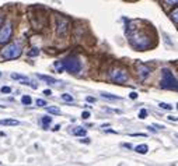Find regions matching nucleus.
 Returning a JSON list of instances; mask_svg holds the SVG:
<instances>
[{
	"mask_svg": "<svg viewBox=\"0 0 178 166\" xmlns=\"http://www.w3.org/2000/svg\"><path fill=\"white\" fill-rule=\"evenodd\" d=\"M37 105L38 106H46V102L44 99H37Z\"/></svg>",
	"mask_w": 178,
	"mask_h": 166,
	"instance_id": "obj_25",
	"label": "nucleus"
},
{
	"mask_svg": "<svg viewBox=\"0 0 178 166\" xmlns=\"http://www.w3.org/2000/svg\"><path fill=\"white\" fill-rule=\"evenodd\" d=\"M171 20L174 21V24H175V27H177V24H178V8H177V7L174 8V11L171 13Z\"/></svg>",
	"mask_w": 178,
	"mask_h": 166,
	"instance_id": "obj_14",
	"label": "nucleus"
},
{
	"mask_svg": "<svg viewBox=\"0 0 178 166\" xmlns=\"http://www.w3.org/2000/svg\"><path fill=\"white\" fill-rule=\"evenodd\" d=\"M21 102H23V105H27V106H30L31 105V96H28V95H25V96H23L21 98Z\"/></svg>",
	"mask_w": 178,
	"mask_h": 166,
	"instance_id": "obj_16",
	"label": "nucleus"
},
{
	"mask_svg": "<svg viewBox=\"0 0 178 166\" xmlns=\"http://www.w3.org/2000/svg\"><path fill=\"white\" fill-rule=\"evenodd\" d=\"M1 24H3V18L0 17V27H1Z\"/></svg>",
	"mask_w": 178,
	"mask_h": 166,
	"instance_id": "obj_32",
	"label": "nucleus"
},
{
	"mask_svg": "<svg viewBox=\"0 0 178 166\" xmlns=\"http://www.w3.org/2000/svg\"><path fill=\"white\" fill-rule=\"evenodd\" d=\"M52 123V117H48V116H45V117H42V124H44V127L46 128V126L48 124H51Z\"/></svg>",
	"mask_w": 178,
	"mask_h": 166,
	"instance_id": "obj_17",
	"label": "nucleus"
},
{
	"mask_svg": "<svg viewBox=\"0 0 178 166\" xmlns=\"http://www.w3.org/2000/svg\"><path fill=\"white\" fill-rule=\"evenodd\" d=\"M0 165H1V162H0Z\"/></svg>",
	"mask_w": 178,
	"mask_h": 166,
	"instance_id": "obj_34",
	"label": "nucleus"
},
{
	"mask_svg": "<svg viewBox=\"0 0 178 166\" xmlns=\"http://www.w3.org/2000/svg\"><path fill=\"white\" fill-rule=\"evenodd\" d=\"M38 78L42 80V81H46L49 84H59V81L55 80L53 77H49V75H44V74H38Z\"/></svg>",
	"mask_w": 178,
	"mask_h": 166,
	"instance_id": "obj_9",
	"label": "nucleus"
},
{
	"mask_svg": "<svg viewBox=\"0 0 178 166\" xmlns=\"http://www.w3.org/2000/svg\"><path fill=\"white\" fill-rule=\"evenodd\" d=\"M147 150H149V148H147V145H146V144L138 145V147L135 148V151H136L138 154H142V155H143V154H146V152H147Z\"/></svg>",
	"mask_w": 178,
	"mask_h": 166,
	"instance_id": "obj_11",
	"label": "nucleus"
},
{
	"mask_svg": "<svg viewBox=\"0 0 178 166\" xmlns=\"http://www.w3.org/2000/svg\"><path fill=\"white\" fill-rule=\"evenodd\" d=\"M126 35H128L130 45L139 50H145L152 46V38L149 32L145 31V28L139 27V21H130L128 29H126Z\"/></svg>",
	"mask_w": 178,
	"mask_h": 166,
	"instance_id": "obj_1",
	"label": "nucleus"
},
{
	"mask_svg": "<svg viewBox=\"0 0 178 166\" xmlns=\"http://www.w3.org/2000/svg\"><path fill=\"white\" fill-rule=\"evenodd\" d=\"M0 75H1V73H0Z\"/></svg>",
	"mask_w": 178,
	"mask_h": 166,
	"instance_id": "obj_33",
	"label": "nucleus"
},
{
	"mask_svg": "<svg viewBox=\"0 0 178 166\" xmlns=\"http://www.w3.org/2000/svg\"><path fill=\"white\" fill-rule=\"evenodd\" d=\"M13 35V24L11 21H6L0 27V43H7Z\"/></svg>",
	"mask_w": 178,
	"mask_h": 166,
	"instance_id": "obj_6",
	"label": "nucleus"
},
{
	"mask_svg": "<svg viewBox=\"0 0 178 166\" xmlns=\"http://www.w3.org/2000/svg\"><path fill=\"white\" fill-rule=\"evenodd\" d=\"M122 147H125V148H128V150H132V145H130V144H122Z\"/></svg>",
	"mask_w": 178,
	"mask_h": 166,
	"instance_id": "obj_29",
	"label": "nucleus"
},
{
	"mask_svg": "<svg viewBox=\"0 0 178 166\" xmlns=\"http://www.w3.org/2000/svg\"><path fill=\"white\" fill-rule=\"evenodd\" d=\"M146 116H147V110H146V109H142L140 113H139V119H146Z\"/></svg>",
	"mask_w": 178,
	"mask_h": 166,
	"instance_id": "obj_22",
	"label": "nucleus"
},
{
	"mask_svg": "<svg viewBox=\"0 0 178 166\" xmlns=\"http://www.w3.org/2000/svg\"><path fill=\"white\" fill-rule=\"evenodd\" d=\"M0 91H1V94H10V92H11V88L10 87H1Z\"/></svg>",
	"mask_w": 178,
	"mask_h": 166,
	"instance_id": "obj_21",
	"label": "nucleus"
},
{
	"mask_svg": "<svg viewBox=\"0 0 178 166\" xmlns=\"http://www.w3.org/2000/svg\"><path fill=\"white\" fill-rule=\"evenodd\" d=\"M21 53H23V50H21V46L18 43H8L1 49L0 56L6 60H14V59H18L21 56Z\"/></svg>",
	"mask_w": 178,
	"mask_h": 166,
	"instance_id": "obj_2",
	"label": "nucleus"
},
{
	"mask_svg": "<svg viewBox=\"0 0 178 166\" xmlns=\"http://www.w3.org/2000/svg\"><path fill=\"white\" fill-rule=\"evenodd\" d=\"M129 96L132 98V99H136V98H138V94H136V92H132V94H130Z\"/></svg>",
	"mask_w": 178,
	"mask_h": 166,
	"instance_id": "obj_28",
	"label": "nucleus"
},
{
	"mask_svg": "<svg viewBox=\"0 0 178 166\" xmlns=\"http://www.w3.org/2000/svg\"><path fill=\"white\" fill-rule=\"evenodd\" d=\"M103 98H105V99H109V101H116V99H121L119 96H115V95H111V94H105V92H103L101 94Z\"/></svg>",
	"mask_w": 178,
	"mask_h": 166,
	"instance_id": "obj_15",
	"label": "nucleus"
},
{
	"mask_svg": "<svg viewBox=\"0 0 178 166\" xmlns=\"http://www.w3.org/2000/svg\"><path fill=\"white\" fill-rule=\"evenodd\" d=\"M62 99L65 101V102H73L74 99H73V96L72 95H69V94H63L62 95Z\"/></svg>",
	"mask_w": 178,
	"mask_h": 166,
	"instance_id": "obj_18",
	"label": "nucleus"
},
{
	"mask_svg": "<svg viewBox=\"0 0 178 166\" xmlns=\"http://www.w3.org/2000/svg\"><path fill=\"white\" fill-rule=\"evenodd\" d=\"M44 94L45 95H52V92H51V89H45V91H44Z\"/></svg>",
	"mask_w": 178,
	"mask_h": 166,
	"instance_id": "obj_30",
	"label": "nucleus"
},
{
	"mask_svg": "<svg viewBox=\"0 0 178 166\" xmlns=\"http://www.w3.org/2000/svg\"><path fill=\"white\" fill-rule=\"evenodd\" d=\"M69 28H70V21L65 18V17H56V34L60 38H66L69 34Z\"/></svg>",
	"mask_w": 178,
	"mask_h": 166,
	"instance_id": "obj_4",
	"label": "nucleus"
},
{
	"mask_svg": "<svg viewBox=\"0 0 178 166\" xmlns=\"http://www.w3.org/2000/svg\"><path fill=\"white\" fill-rule=\"evenodd\" d=\"M168 120H171V121H177V117H172V116H168Z\"/></svg>",
	"mask_w": 178,
	"mask_h": 166,
	"instance_id": "obj_31",
	"label": "nucleus"
},
{
	"mask_svg": "<svg viewBox=\"0 0 178 166\" xmlns=\"http://www.w3.org/2000/svg\"><path fill=\"white\" fill-rule=\"evenodd\" d=\"M0 124H3V126H18V120L4 119V120H0Z\"/></svg>",
	"mask_w": 178,
	"mask_h": 166,
	"instance_id": "obj_10",
	"label": "nucleus"
},
{
	"mask_svg": "<svg viewBox=\"0 0 178 166\" xmlns=\"http://www.w3.org/2000/svg\"><path fill=\"white\" fill-rule=\"evenodd\" d=\"M138 73H139V77L142 80H145L149 74H150V69L146 66V64H143V63H139L138 64Z\"/></svg>",
	"mask_w": 178,
	"mask_h": 166,
	"instance_id": "obj_8",
	"label": "nucleus"
},
{
	"mask_svg": "<svg viewBox=\"0 0 178 166\" xmlns=\"http://www.w3.org/2000/svg\"><path fill=\"white\" fill-rule=\"evenodd\" d=\"M160 108H161V109H166V110H172V106L168 105V103H164V102H160Z\"/></svg>",
	"mask_w": 178,
	"mask_h": 166,
	"instance_id": "obj_19",
	"label": "nucleus"
},
{
	"mask_svg": "<svg viewBox=\"0 0 178 166\" xmlns=\"http://www.w3.org/2000/svg\"><path fill=\"white\" fill-rule=\"evenodd\" d=\"M109 75H111V80L116 84H123V82L128 81V73L123 69H114L109 73Z\"/></svg>",
	"mask_w": 178,
	"mask_h": 166,
	"instance_id": "obj_7",
	"label": "nucleus"
},
{
	"mask_svg": "<svg viewBox=\"0 0 178 166\" xmlns=\"http://www.w3.org/2000/svg\"><path fill=\"white\" fill-rule=\"evenodd\" d=\"M164 1H166V4H168V6H175L178 0H164Z\"/></svg>",
	"mask_w": 178,
	"mask_h": 166,
	"instance_id": "obj_23",
	"label": "nucleus"
},
{
	"mask_svg": "<svg viewBox=\"0 0 178 166\" xmlns=\"http://www.w3.org/2000/svg\"><path fill=\"white\" fill-rule=\"evenodd\" d=\"M55 67H56V70L59 71V73H62V71H63V69H65L62 62H60V63H59V62H56V63H55Z\"/></svg>",
	"mask_w": 178,
	"mask_h": 166,
	"instance_id": "obj_20",
	"label": "nucleus"
},
{
	"mask_svg": "<svg viewBox=\"0 0 178 166\" xmlns=\"http://www.w3.org/2000/svg\"><path fill=\"white\" fill-rule=\"evenodd\" d=\"M87 102H96V98H93V96H87Z\"/></svg>",
	"mask_w": 178,
	"mask_h": 166,
	"instance_id": "obj_27",
	"label": "nucleus"
},
{
	"mask_svg": "<svg viewBox=\"0 0 178 166\" xmlns=\"http://www.w3.org/2000/svg\"><path fill=\"white\" fill-rule=\"evenodd\" d=\"M62 63H63V67H65L66 70L69 71V73H73V74L79 73L81 69L80 60H79L76 56H69V57H66Z\"/></svg>",
	"mask_w": 178,
	"mask_h": 166,
	"instance_id": "obj_5",
	"label": "nucleus"
},
{
	"mask_svg": "<svg viewBox=\"0 0 178 166\" xmlns=\"http://www.w3.org/2000/svg\"><path fill=\"white\" fill-rule=\"evenodd\" d=\"M45 109H46V112H48V113H51V115H60V110H59L57 108H52V106H45Z\"/></svg>",
	"mask_w": 178,
	"mask_h": 166,
	"instance_id": "obj_12",
	"label": "nucleus"
},
{
	"mask_svg": "<svg viewBox=\"0 0 178 166\" xmlns=\"http://www.w3.org/2000/svg\"><path fill=\"white\" fill-rule=\"evenodd\" d=\"M73 134L77 135V137H84V135H86V130H84V128H80V127H77V128L73 131Z\"/></svg>",
	"mask_w": 178,
	"mask_h": 166,
	"instance_id": "obj_13",
	"label": "nucleus"
},
{
	"mask_svg": "<svg viewBox=\"0 0 178 166\" xmlns=\"http://www.w3.org/2000/svg\"><path fill=\"white\" fill-rule=\"evenodd\" d=\"M161 88L166 89H177V80L172 75V73L167 69H164L161 73Z\"/></svg>",
	"mask_w": 178,
	"mask_h": 166,
	"instance_id": "obj_3",
	"label": "nucleus"
},
{
	"mask_svg": "<svg viewBox=\"0 0 178 166\" xmlns=\"http://www.w3.org/2000/svg\"><path fill=\"white\" fill-rule=\"evenodd\" d=\"M38 53H39V50H38V49H33L31 52H28V56H37Z\"/></svg>",
	"mask_w": 178,
	"mask_h": 166,
	"instance_id": "obj_24",
	"label": "nucleus"
},
{
	"mask_svg": "<svg viewBox=\"0 0 178 166\" xmlns=\"http://www.w3.org/2000/svg\"><path fill=\"white\" fill-rule=\"evenodd\" d=\"M81 117H83V119H89L90 117V112H83Z\"/></svg>",
	"mask_w": 178,
	"mask_h": 166,
	"instance_id": "obj_26",
	"label": "nucleus"
}]
</instances>
